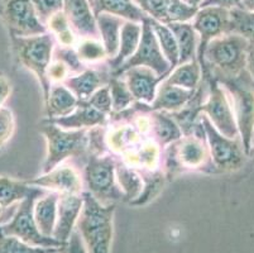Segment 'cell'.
I'll return each mask as SVG.
<instances>
[{"label": "cell", "instance_id": "obj_1", "mask_svg": "<svg viewBox=\"0 0 254 253\" xmlns=\"http://www.w3.org/2000/svg\"><path fill=\"white\" fill-rule=\"evenodd\" d=\"M248 47L249 42L235 33L210 41L201 64L202 79H212L223 84L243 78L247 74Z\"/></svg>", "mask_w": 254, "mask_h": 253}, {"label": "cell", "instance_id": "obj_2", "mask_svg": "<svg viewBox=\"0 0 254 253\" xmlns=\"http://www.w3.org/2000/svg\"><path fill=\"white\" fill-rule=\"evenodd\" d=\"M163 173L170 181L184 172H204L215 175L209 145L200 118L195 131L171 143L163 151Z\"/></svg>", "mask_w": 254, "mask_h": 253}, {"label": "cell", "instance_id": "obj_3", "mask_svg": "<svg viewBox=\"0 0 254 253\" xmlns=\"http://www.w3.org/2000/svg\"><path fill=\"white\" fill-rule=\"evenodd\" d=\"M82 199L84 203L75 229L81 237L87 253H110L117 204L104 205L87 191H82Z\"/></svg>", "mask_w": 254, "mask_h": 253}, {"label": "cell", "instance_id": "obj_4", "mask_svg": "<svg viewBox=\"0 0 254 253\" xmlns=\"http://www.w3.org/2000/svg\"><path fill=\"white\" fill-rule=\"evenodd\" d=\"M39 132L45 136L47 142L43 173L50 172L71 157L86 160L89 155V129L66 131L50 119H43L39 124Z\"/></svg>", "mask_w": 254, "mask_h": 253}, {"label": "cell", "instance_id": "obj_5", "mask_svg": "<svg viewBox=\"0 0 254 253\" xmlns=\"http://www.w3.org/2000/svg\"><path fill=\"white\" fill-rule=\"evenodd\" d=\"M11 51L17 61L32 71L38 79L43 90V99L47 100L51 89V81L48 79V67L52 62L55 50V37L51 33L39 34L31 37L10 36Z\"/></svg>", "mask_w": 254, "mask_h": 253}, {"label": "cell", "instance_id": "obj_6", "mask_svg": "<svg viewBox=\"0 0 254 253\" xmlns=\"http://www.w3.org/2000/svg\"><path fill=\"white\" fill-rule=\"evenodd\" d=\"M117 164L118 160L110 153H89L85 160L82 181L86 185V191L104 205L124 200V195L115 177Z\"/></svg>", "mask_w": 254, "mask_h": 253}, {"label": "cell", "instance_id": "obj_7", "mask_svg": "<svg viewBox=\"0 0 254 253\" xmlns=\"http://www.w3.org/2000/svg\"><path fill=\"white\" fill-rule=\"evenodd\" d=\"M228 92L244 152L251 156L254 137V86L248 73L235 81L220 84Z\"/></svg>", "mask_w": 254, "mask_h": 253}, {"label": "cell", "instance_id": "obj_8", "mask_svg": "<svg viewBox=\"0 0 254 253\" xmlns=\"http://www.w3.org/2000/svg\"><path fill=\"white\" fill-rule=\"evenodd\" d=\"M200 122L204 127L210 156H211V161L215 167L216 173L233 172V171L242 169L248 156L244 152L240 137L228 138L219 133L205 114L200 115Z\"/></svg>", "mask_w": 254, "mask_h": 253}, {"label": "cell", "instance_id": "obj_9", "mask_svg": "<svg viewBox=\"0 0 254 253\" xmlns=\"http://www.w3.org/2000/svg\"><path fill=\"white\" fill-rule=\"evenodd\" d=\"M37 199H39V196L33 195L18 203L11 219L0 224V233L4 236L17 237L18 240L34 247L62 248L64 245L55 240L53 237H46L39 232L33 215L34 203Z\"/></svg>", "mask_w": 254, "mask_h": 253}, {"label": "cell", "instance_id": "obj_10", "mask_svg": "<svg viewBox=\"0 0 254 253\" xmlns=\"http://www.w3.org/2000/svg\"><path fill=\"white\" fill-rule=\"evenodd\" d=\"M135 66L148 67L158 76L167 78L171 73V67L167 60L163 56L162 50L159 47L157 37L149 23V17L142 22V36H140L139 45L135 50L134 55L127 60L120 69H118L112 75L120 76L124 71Z\"/></svg>", "mask_w": 254, "mask_h": 253}, {"label": "cell", "instance_id": "obj_11", "mask_svg": "<svg viewBox=\"0 0 254 253\" xmlns=\"http://www.w3.org/2000/svg\"><path fill=\"white\" fill-rule=\"evenodd\" d=\"M207 81L209 94L207 99L201 106V113L209 118L216 131L228 138L239 137L234 113L230 104L228 92L223 85L212 79H204Z\"/></svg>", "mask_w": 254, "mask_h": 253}, {"label": "cell", "instance_id": "obj_12", "mask_svg": "<svg viewBox=\"0 0 254 253\" xmlns=\"http://www.w3.org/2000/svg\"><path fill=\"white\" fill-rule=\"evenodd\" d=\"M0 17L8 28L9 36L31 37L48 32L39 20L32 0H5Z\"/></svg>", "mask_w": 254, "mask_h": 253}, {"label": "cell", "instance_id": "obj_13", "mask_svg": "<svg viewBox=\"0 0 254 253\" xmlns=\"http://www.w3.org/2000/svg\"><path fill=\"white\" fill-rule=\"evenodd\" d=\"M230 9L221 6H204L198 8L192 19V27L198 36L196 59L201 66L204 52L209 42L229 33Z\"/></svg>", "mask_w": 254, "mask_h": 253}, {"label": "cell", "instance_id": "obj_14", "mask_svg": "<svg viewBox=\"0 0 254 253\" xmlns=\"http://www.w3.org/2000/svg\"><path fill=\"white\" fill-rule=\"evenodd\" d=\"M149 18L162 23H186L193 19L198 8L187 5L182 0H133Z\"/></svg>", "mask_w": 254, "mask_h": 253}, {"label": "cell", "instance_id": "obj_15", "mask_svg": "<svg viewBox=\"0 0 254 253\" xmlns=\"http://www.w3.org/2000/svg\"><path fill=\"white\" fill-rule=\"evenodd\" d=\"M27 184L31 186L41 187L45 190L56 191L59 194H82V177L76 167L70 165L61 164L56 166L50 172L43 173L42 176L27 180Z\"/></svg>", "mask_w": 254, "mask_h": 253}, {"label": "cell", "instance_id": "obj_16", "mask_svg": "<svg viewBox=\"0 0 254 253\" xmlns=\"http://www.w3.org/2000/svg\"><path fill=\"white\" fill-rule=\"evenodd\" d=\"M62 11L67 18L68 24L76 37L100 41L96 18L89 0H64Z\"/></svg>", "mask_w": 254, "mask_h": 253}, {"label": "cell", "instance_id": "obj_17", "mask_svg": "<svg viewBox=\"0 0 254 253\" xmlns=\"http://www.w3.org/2000/svg\"><path fill=\"white\" fill-rule=\"evenodd\" d=\"M120 76L126 81L127 86L134 97V100L149 104V105L156 97L157 87H158L159 83L165 80V78L158 76L151 69L143 66L128 69Z\"/></svg>", "mask_w": 254, "mask_h": 253}, {"label": "cell", "instance_id": "obj_18", "mask_svg": "<svg viewBox=\"0 0 254 253\" xmlns=\"http://www.w3.org/2000/svg\"><path fill=\"white\" fill-rule=\"evenodd\" d=\"M82 203V194H60L57 203V220L52 237L62 245L68 242L71 234L75 231L76 222L81 213Z\"/></svg>", "mask_w": 254, "mask_h": 253}, {"label": "cell", "instance_id": "obj_19", "mask_svg": "<svg viewBox=\"0 0 254 253\" xmlns=\"http://www.w3.org/2000/svg\"><path fill=\"white\" fill-rule=\"evenodd\" d=\"M110 76L112 73L109 69H85L77 75L64 79L62 84L77 97L78 101H86L96 90L108 85Z\"/></svg>", "mask_w": 254, "mask_h": 253}, {"label": "cell", "instance_id": "obj_20", "mask_svg": "<svg viewBox=\"0 0 254 253\" xmlns=\"http://www.w3.org/2000/svg\"><path fill=\"white\" fill-rule=\"evenodd\" d=\"M108 117L109 115L103 114L101 111L92 108L87 101H78L77 106L71 114L56 118L51 122L66 131H75V129H91L105 125Z\"/></svg>", "mask_w": 254, "mask_h": 253}, {"label": "cell", "instance_id": "obj_21", "mask_svg": "<svg viewBox=\"0 0 254 253\" xmlns=\"http://www.w3.org/2000/svg\"><path fill=\"white\" fill-rule=\"evenodd\" d=\"M142 36V23L126 20L120 31L119 50L115 57L106 60V66L110 73H115L120 66L134 55Z\"/></svg>", "mask_w": 254, "mask_h": 253}, {"label": "cell", "instance_id": "obj_22", "mask_svg": "<svg viewBox=\"0 0 254 253\" xmlns=\"http://www.w3.org/2000/svg\"><path fill=\"white\" fill-rule=\"evenodd\" d=\"M89 3L95 17L100 13H108L137 23H142L145 18H148L147 13L133 0H89Z\"/></svg>", "mask_w": 254, "mask_h": 253}, {"label": "cell", "instance_id": "obj_23", "mask_svg": "<svg viewBox=\"0 0 254 253\" xmlns=\"http://www.w3.org/2000/svg\"><path fill=\"white\" fill-rule=\"evenodd\" d=\"M46 104V119H56L71 114L77 106V97L62 83L51 84L50 94Z\"/></svg>", "mask_w": 254, "mask_h": 253}, {"label": "cell", "instance_id": "obj_24", "mask_svg": "<svg viewBox=\"0 0 254 253\" xmlns=\"http://www.w3.org/2000/svg\"><path fill=\"white\" fill-rule=\"evenodd\" d=\"M48 194L47 190L41 187L31 186L25 181L14 180V178L0 176V204L5 210L20 203L23 199L28 196H45Z\"/></svg>", "mask_w": 254, "mask_h": 253}, {"label": "cell", "instance_id": "obj_25", "mask_svg": "<svg viewBox=\"0 0 254 253\" xmlns=\"http://www.w3.org/2000/svg\"><path fill=\"white\" fill-rule=\"evenodd\" d=\"M195 90H187L184 87L168 85L165 81H161L157 87L156 97L152 101V110H162L173 113L177 111L190 100Z\"/></svg>", "mask_w": 254, "mask_h": 253}, {"label": "cell", "instance_id": "obj_26", "mask_svg": "<svg viewBox=\"0 0 254 253\" xmlns=\"http://www.w3.org/2000/svg\"><path fill=\"white\" fill-rule=\"evenodd\" d=\"M96 24H98L100 41L105 48L108 59L115 57L119 50L120 31L126 20L117 15L108 13H100L96 15Z\"/></svg>", "mask_w": 254, "mask_h": 253}, {"label": "cell", "instance_id": "obj_27", "mask_svg": "<svg viewBox=\"0 0 254 253\" xmlns=\"http://www.w3.org/2000/svg\"><path fill=\"white\" fill-rule=\"evenodd\" d=\"M60 194L51 191L34 203L33 215L39 232L46 237H52L57 220V203Z\"/></svg>", "mask_w": 254, "mask_h": 253}, {"label": "cell", "instance_id": "obj_28", "mask_svg": "<svg viewBox=\"0 0 254 253\" xmlns=\"http://www.w3.org/2000/svg\"><path fill=\"white\" fill-rule=\"evenodd\" d=\"M167 27L172 31L179 47V65L193 61L196 59L198 36L190 22L171 23Z\"/></svg>", "mask_w": 254, "mask_h": 253}, {"label": "cell", "instance_id": "obj_29", "mask_svg": "<svg viewBox=\"0 0 254 253\" xmlns=\"http://www.w3.org/2000/svg\"><path fill=\"white\" fill-rule=\"evenodd\" d=\"M151 124L154 137L163 148L182 137L181 129L168 111L151 110Z\"/></svg>", "mask_w": 254, "mask_h": 253}, {"label": "cell", "instance_id": "obj_30", "mask_svg": "<svg viewBox=\"0 0 254 253\" xmlns=\"http://www.w3.org/2000/svg\"><path fill=\"white\" fill-rule=\"evenodd\" d=\"M202 80V70L197 60L177 65L165 79L166 84L173 86L184 87L187 90H196Z\"/></svg>", "mask_w": 254, "mask_h": 253}, {"label": "cell", "instance_id": "obj_31", "mask_svg": "<svg viewBox=\"0 0 254 253\" xmlns=\"http://www.w3.org/2000/svg\"><path fill=\"white\" fill-rule=\"evenodd\" d=\"M115 177L124 195L123 201L130 204L139 198L143 190V180L137 171L118 161L115 167Z\"/></svg>", "mask_w": 254, "mask_h": 253}, {"label": "cell", "instance_id": "obj_32", "mask_svg": "<svg viewBox=\"0 0 254 253\" xmlns=\"http://www.w3.org/2000/svg\"><path fill=\"white\" fill-rule=\"evenodd\" d=\"M149 23L153 29L154 34L157 37L158 45L162 50L165 59L167 60L170 64L171 71L179 65V47H177V42L175 36H173L172 31L166 24L157 22V20L149 18Z\"/></svg>", "mask_w": 254, "mask_h": 253}, {"label": "cell", "instance_id": "obj_33", "mask_svg": "<svg viewBox=\"0 0 254 253\" xmlns=\"http://www.w3.org/2000/svg\"><path fill=\"white\" fill-rule=\"evenodd\" d=\"M229 33L239 34L249 43H254V11L242 8L230 9Z\"/></svg>", "mask_w": 254, "mask_h": 253}, {"label": "cell", "instance_id": "obj_34", "mask_svg": "<svg viewBox=\"0 0 254 253\" xmlns=\"http://www.w3.org/2000/svg\"><path fill=\"white\" fill-rule=\"evenodd\" d=\"M46 27L51 32V34L59 41L60 46H62V47L73 48V46H76V43H77L76 34L71 29L64 11H59L53 17H51Z\"/></svg>", "mask_w": 254, "mask_h": 253}, {"label": "cell", "instance_id": "obj_35", "mask_svg": "<svg viewBox=\"0 0 254 253\" xmlns=\"http://www.w3.org/2000/svg\"><path fill=\"white\" fill-rule=\"evenodd\" d=\"M108 86L112 96V113L126 110L135 101L122 76H110Z\"/></svg>", "mask_w": 254, "mask_h": 253}, {"label": "cell", "instance_id": "obj_36", "mask_svg": "<svg viewBox=\"0 0 254 253\" xmlns=\"http://www.w3.org/2000/svg\"><path fill=\"white\" fill-rule=\"evenodd\" d=\"M76 53L84 64H96L108 60L105 48L99 39L81 38L76 43Z\"/></svg>", "mask_w": 254, "mask_h": 253}, {"label": "cell", "instance_id": "obj_37", "mask_svg": "<svg viewBox=\"0 0 254 253\" xmlns=\"http://www.w3.org/2000/svg\"><path fill=\"white\" fill-rule=\"evenodd\" d=\"M61 248L50 247H34L27 245L17 237L4 236L0 233V253H52Z\"/></svg>", "mask_w": 254, "mask_h": 253}, {"label": "cell", "instance_id": "obj_38", "mask_svg": "<svg viewBox=\"0 0 254 253\" xmlns=\"http://www.w3.org/2000/svg\"><path fill=\"white\" fill-rule=\"evenodd\" d=\"M52 59L59 60L62 64L66 65V67L68 69L70 74H75V75L82 73V71L86 69L84 62L78 59L76 50H73L72 47H62V46L55 47Z\"/></svg>", "mask_w": 254, "mask_h": 253}, {"label": "cell", "instance_id": "obj_39", "mask_svg": "<svg viewBox=\"0 0 254 253\" xmlns=\"http://www.w3.org/2000/svg\"><path fill=\"white\" fill-rule=\"evenodd\" d=\"M32 3H33L39 20L45 25L47 24L51 17L64 9V0H32Z\"/></svg>", "mask_w": 254, "mask_h": 253}, {"label": "cell", "instance_id": "obj_40", "mask_svg": "<svg viewBox=\"0 0 254 253\" xmlns=\"http://www.w3.org/2000/svg\"><path fill=\"white\" fill-rule=\"evenodd\" d=\"M86 101L92 108L101 111L103 114L110 115L112 113V96H110V90L108 85L96 90Z\"/></svg>", "mask_w": 254, "mask_h": 253}, {"label": "cell", "instance_id": "obj_41", "mask_svg": "<svg viewBox=\"0 0 254 253\" xmlns=\"http://www.w3.org/2000/svg\"><path fill=\"white\" fill-rule=\"evenodd\" d=\"M15 128L14 117L10 109H0V148L3 147L13 136Z\"/></svg>", "mask_w": 254, "mask_h": 253}, {"label": "cell", "instance_id": "obj_42", "mask_svg": "<svg viewBox=\"0 0 254 253\" xmlns=\"http://www.w3.org/2000/svg\"><path fill=\"white\" fill-rule=\"evenodd\" d=\"M53 61L51 62L50 67H48V79H50L51 84L53 83H62V81L64 80V79L68 78V74H70V71H68V69L66 67V65L62 64L61 61H59V60H55L52 59Z\"/></svg>", "mask_w": 254, "mask_h": 253}, {"label": "cell", "instance_id": "obj_43", "mask_svg": "<svg viewBox=\"0 0 254 253\" xmlns=\"http://www.w3.org/2000/svg\"><path fill=\"white\" fill-rule=\"evenodd\" d=\"M62 253H87L86 248H85L84 242H82L81 237L78 234V232L73 231L71 234L70 240L64 247L61 248Z\"/></svg>", "mask_w": 254, "mask_h": 253}, {"label": "cell", "instance_id": "obj_44", "mask_svg": "<svg viewBox=\"0 0 254 253\" xmlns=\"http://www.w3.org/2000/svg\"><path fill=\"white\" fill-rule=\"evenodd\" d=\"M242 0H205L204 3L200 5V8L204 6H221L225 9L240 8Z\"/></svg>", "mask_w": 254, "mask_h": 253}, {"label": "cell", "instance_id": "obj_45", "mask_svg": "<svg viewBox=\"0 0 254 253\" xmlns=\"http://www.w3.org/2000/svg\"><path fill=\"white\" fill-rule=\"evenodd\" d=\"M11 92V84L9 79L4 75L3 73H0V109L3 108L4 103L9 97Z\"/></svg>", "mask_w": 254, "mask_h": 253}, {"label": "cell", "instance_id": "obj_46", "mask_svg": "<svg viewBox=\"0 0 254 253\" xmlns=\"http://www.w3.org/2000/svg\"><path fill=\"white\" fill-rule=\"evenodd\" d=\"M247 73L254 86V43H249L248 51H247Z\"/></svg>", "mask_w": 254, "mask_h": 253}, {"label": "cell", "instance_id": "obj_47", "mask_svg": "<svg viewBox=\"0 0 254 253\" xmlns=\"http://www.w3.org/2000/svg\"><path fill=\"white\" fill-rule=\"evenodd\" d=\"M240 8L248 11H254V0H242Z\"/></svg>", "mask_w": 254, "mask_h": 253}, {"label": "cell", "instance_id": "obj_48", "mask_svg": "<svg viewBox=\"0 0 254 253\" xmlns=\"http://www.w3.org/2000/svg\"><path fill=\"white\" fill-rule=\"evenodd\" d=\"M184 3H186L187 5H191V6H195V8H200L202 3H204L205 0H182Z\"/></svg>", "mask_w": 254, "mask_h": 253}, {"label": "cell", "instance_id": "obj_49", "mask_svg": "<svg viewBox=\"0 0 254 253\" xmlns=\"http://www.w3.org/2000/svg\"><path fill=\"white\" fill-rule=\"evenodd\" d=\"M4 212H5V209H4L3 206H1V204H0V219H1V217L4 215Z\"/></svg>", "mask_w": 254, "mask_h": 253}, {"label": "cell", "instance_id": "obj_50", "mask_svg": "<svg viewBox=\"0 0 254 253\" xmlns=\"http://www.w3.org/2000/svg\"><path fill=\"white\" fill-rule=\"evenodd\" d=\"M4 1H5V0H0V13H1V9H3Z\"/></svg>", "mask_w": 254, "mask_h": 253}, {"label": "cell", "instance_id": "obj_51", "mask_svg": "<svg viewBox=\"0 0 254 253\" xmlns=\"http://www.w3.org/2000/svg\"><path fill=\"white\" fill-rule=\"evenodd\" d=\"M252 155H254V137H253V142H252V153H251V156Z\"/></svg>", "mask_w": 254, "mask_h": 253}, {"label": "cell", "instance_id": "obj_52", "mask_svg": "<svg viewBox=\"0 0 254 253\" xmlns=\"http://www.w3.org/2000/svg\"><path fill=\"white\" fill-rule=\"evenodd\" d=\"M52 253H62V252H61V250H57V251H55V252H52Z\"/></svg>", "mask_w": 254, "mask_h": 253}]
</instances>
